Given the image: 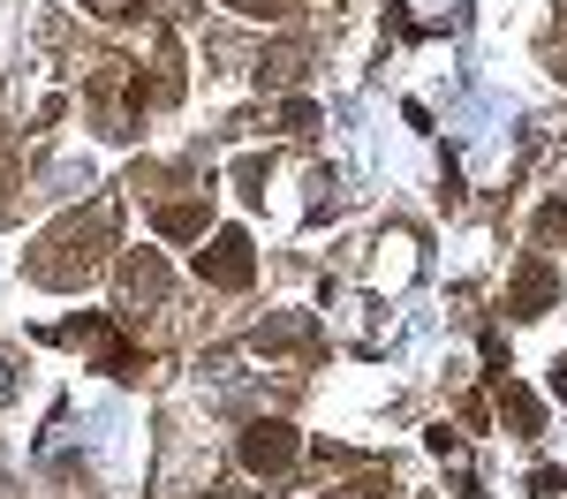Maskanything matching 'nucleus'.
Masks as SVG:
<instances>
[{"mask_svg": "<svg viewBox=\"0 0 567 499\" xmlns=\"http://www.w3.org/2000/svg\"><path fill=\"white\" fill-rule=\"evenodd\" d=\"M197 272H205L213 288H243V280L258 272V258H250V235H235V227H227L213 250H197Z\"/></svg>", "mask_w": 567, "mask_h": 499, "instance_id": "f03ea898", "label": "nucleus"}, {"mask_svg": "<svg viewBox=\"0 0 567 499\" xmlns=\"http://www.w3.org/2000/svg\"><path fill=\"white\" fill-rule=\"evenodd\" d=\"M545 303H553V272H545V266H523V280H515V311L537 318Z\"/></svg>", "mask_w": 567, "mask_h": 499, "instance_id": "20e7f679", "label": "nucleus"}, {"mask_svg": "<svg viewBox=\"0 0 567 499\" xmlns=\"http://www.w3.org/2000/svg\"><path fill=\"white\" fill-rule=\"evenodd\" d=\"M243 461H250L258 477L288 469V461H296V432H288V424H250V432H243Z\"/></svg>", "mask_w": 567, "mask_h": 499, "instance_id": "7ed1b4c3", "label": "nucleus"}, {"mask_svg": "<svg viewBox=\"0 0 567 499\" xmlns=\"http://www.w3.org/2000/svg\"><path fill=\"white\" fill-rule=\"evenodd\" d=\"M159 235H205V205H167V212H159Z\"/></svg>", "mask_w": 567, "mask_h": 499, "instance_id": "39448f33", "label": "nucleus"}, {"mask_svg": "<svg viewBox=\"0 0 567 499\" xmlns=\"http://www.w3.org/2000/svg\"><path fill=\"white\" fill-rule=\"evenodd\" d=\"M99 242H106V212H76V220H61L39 242V250H61V258H45V266H31V272H39V280H76V266L99 258Z\"/></svg>", "mask_w": 567, "mask_h": 499, "instance_id": "f257e3e1", "label": "nucleus"}, {"mask_svg": "<svg viewBox=\"0 0 567 499\" xmlns=\"http://www.w3.org/2000/svg\"><path fill=\"white\" fill-rule=\"evenodd\" d=\"M560 394H567V356H560Z\"/></svg>", "mask_w": 567, "mask_h": 499, "instance_id": "423d86ee", "label": "nucleus"}, {"mask_svg": "<svg viewBox=\"0 0 567 499\" xmlns=\"http://www.w3.org/2000/svg\"><path fill=\"white\" fill-rule=\"evenodd\" d=\"M560 76H567V69H560Z\"/></svg>", "mask_w": 567, "mask_h": 499, "instance_id": "0eeeda50", "label": "nucleus"}]
</instances>
